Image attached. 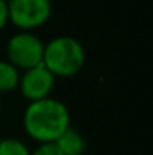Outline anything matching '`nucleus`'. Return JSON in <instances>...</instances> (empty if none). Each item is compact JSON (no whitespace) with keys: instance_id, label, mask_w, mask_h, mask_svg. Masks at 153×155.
Segmentation results:
<instances>
[{"instance_id":"1","label":"nucleus","mask_w":153,"mask_h":155,"mask_svg":"<svg viewBox=\"0 0 153 155\" xmlns=\"http://www.w3.org/2000/svg\"><path fill=\"white\" fill-rule=\"evenodd\" d=\"M71 116L65 104L54 98L32 101L24 113V128L27 134L41 142H56L68 128Z\"/></svg>"},{"instance_id":"2","label":"nucleus","mask_w":153,"mask_h":155,"mask_svg":"<svg viewBox=\"0 0 153 155\" xmlns=\"http://www.w3.org/2000/svg\"><path fill=\"white\" fill-rule=\"evenodd\" d=\"M86 53L83 45L71 36H59L51 39L44 47V60L53 75L71 77L75 75L84 65Z\"/></svg>"},{"instance_id":"3","label":"nucleus","mask_w":153,"mask_h":155,"mask_svg":"<svg viewBox=\"0 0 153 155\" xmlns=\"http://www.w3.org/2000/svg\"><path fill=\"white\" fill-rule=\"evenodd\" d=\"M44 47L45 45L42 44V41L33 33L20 32L14 35L6 45L9 63H12L15 68L23 69L38 66L44 60Z\"/></svg>"},{"instance_id":"4","label":"nucleus","mask_w":153,"mask_h":155,"mask_svg":"<svg viewBox=\"0 0 153 155\" xmlns=\"http://www.w3.org/2000/svg\"><path fill=\"white\" fill-rule=\"evenodd\" d=\"M9 20L21 29H35L42 26L51 15L50 0H9Z\"/></svg>"},{"instance_id":"5","label":"nucleus","mask_w":153,"mask_h":155,"mask_svg":"<svg viewBox=\"0 0 153 155\" xmlns=\"http://www.w3.org/2000/svg\"><path fill=\"white\" fill-rule=\"evenodd\" d=\"M20 89L21 94L30 101L44 100L48 97L51 87L54 84V75L47 69L44 63L26 69V72L20 77Z\"/></svg>"},{"instance_id":"6","label":"nucleus","mask_w":153,"mask_h":155,"mask_svg":"<svg viewBox=\"0 0 153 155\" xmlns=\"http://www.w3.org/2000/svg\"><path fill=\"white\" fill-rule=\"evenodd\" d=\"M54 143L63 155H81L84 152V139L77 130L71 127Z\"/></svg>"},{"instance_id":"7","label":"nucleus","mask_w":153,"mask_h":155,"mask_svg":"<svg viewBox=\"0 0 153 155\" xmlns=\"http://www.w3.org/2000/svg\"><path fill=\"white\" fill-rule=\"evenodd\" d=\"M20 83V74L18 69L5 60H0V92L12 91Z\"/></svg>"},{"instance_id":"8","label":"nucleus","mask_w":153,"mask_h":155,"mask_svg":"<svg viewBox=\"0 0 153 155\" xmlns=\"http://www.w3.org/2000/svg\"><path fill=\"white\" fill-rule=\"evenodd\" d=\"M0 155H30V152L18 139H3L0 140Z\"/></svg>"},{"instance_id":"9","label":"nucleus","mask_w":153,"mask_h":155,"mask_svg":"<svg viewBox=\"0 0 153 155\" xmlns=\"http://www.w3.org/2000/svg\"><path fill=\"white\" fill-rule=\"evenodd\" d=\"M30 155H63L60 152V149L57 148V145L53 142V143H41L35 152Z\"/></svg>"},{"instance_id":"10","label":"nucleus","mask_w":153,"mask_h":155,"mask_svg":"<svg viewBox=\"0 0 153 155\" xmlns=\"http://www.w3.org/2000/svg\"><path fill=\"white\" fill-rule=\"evenodd\" d=\"M9 20V14H8V2L6 0H0V30L5 27V24Z\"/></svg>"},{"instance_id":"11","label":"nucleus","mask_w":153,"mask_h":155,"mask_svg":"<svg viewBox=\"0 0 153 155\" xmlns=\"http://www.w3.org/2000/svg\"><path fill=\"white\" fill-rule=\"evenodd\" d=\"M0 111H2V105H0Z\"/></svg>"}]
</instances>
